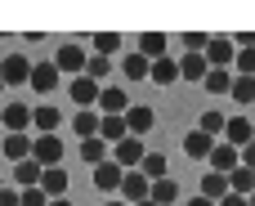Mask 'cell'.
Returning a JSON list of instances; mask_svg holds the SVG:
<instances>
[{
    "label": "cell",
    "mask_w": 255,
    "mask_h": 206,
    "mask_svg": "<svg viewBox=\"0 0 255 206\" xmlns=\"http://www.w3.org/2000/svg\"><path fill=\"white\" fill-rule=\"evenodd\" d=\"M54 67L63 72V76H85V67H90V54L76 45V40H67V45H58V54H54Z\"/></svg>",
    "instance_id": "6da1fadb"
},
{
    "label": "cell",
    "mask_w": 255,
    "mask_h": 206,
    "mask_svg": "<svg viewBox=\"0 0 255 206\" xmlns=\"http://www.w3.org/2000/svg\"><path fill=\"white\" fill-rule=\"evenodd\" d=\"M31 58L27 54H4L0 58V76H4V85H31Z\"/></svg>",
    "instance_id": "7a4b0ae2"
},
{
    "label": "cell",
    "mask_w": 255,
    "mask_h": 206,
    "mask_svg": "<svg viewBox=\"0 0 255 206\" xmlns=\"http://www.w3.org/2000/svg\"><path fill=\"white\" fill-rule=\"evenodd\" d=\"M148 198H152V180H148L143 171H126V184H121V202L139 206V202H148Z\"/></svg>",
    "instance_id": "3957f363"
},
{
    "label": "cell",
    "mask_w": 255,
    "mask_h": 206,
    "mask_svg": "<svg viewBox=\"0 0 255 206\" xmlns=\"http://www.w3.org/2000/svg\"><path fill=\"white\" fill-rule=\"evenodd\" d=\"M206 63H211V67H233V63H238V45H233V36H211V45H206Z\"/></svg>",
    "instance_id": "277c9868"
},
{
    "label": "cell",
    "mask_w": 255,
    "mask_h": 206,
    "mask_svg": "<svg viewBox=\"0 0 255 206\" xmlns=\"http://www.w3.org/2000/svg\"><path fill=\"white\" fill-rule=\"evenodd\" d=\"M58 81H63V72L54 67V58H40V63L31 67V90H36V94H54Z\"/></svg>",
    "instance_id": "5b68a950"
},
{
    "label": "cell",
    "mask_w": 255,
    "mask_h": 206,
    "mask_svg": "<svg viewBox=\"0 0 255 206\" xmlns=\"http://www.w3.org/2000/svg\"><path fill=\"white\" fill-rule=\"evenodd\" d=\"M31 117H36V112H31L27 103H4V108H0V126H4L9 135H27Z\"/></svg>",
    "instance_id": "8992f818"
},
{
    "label": "cell",
    "mask_w": 255,
    "mask_h": 206,
    "mask_svg": "<svg viewBox=\"0 0 255 206\" xmlns=\"http://www.w3.org/2000/svg\"><path fill=\"white\" fill-rule=\"evenodd\" d=\"M121 184H126V166H121V162L94 166V189H99V193H121Z\"/></svg>",
    "instance_id": "52a82bcc"
},
{
    "label": "cell",
    "mask_w": 255,
    "mask_h": 206,
    "mask_svg": "<svg viewBox=\"0 0 255 206\" xmlns=\"http://www.w3.org/2000/svg\"><path fill=\"white\" fill-rule=\"evenodd\" d=\"M31 157H36L45 171H49V166H58V162H63V139H58V135H36Z\"/></svg>",
    "instance_id": "ba28073f"
},
{
    "label": "cell",
    "mask_w": 255,
    "mask_h": 206,
    "mask_svg": "<svg viewBox=\"0 0 255 206\" xmlns=\"http://www.w3.org/2000/svg\"><path fill=\"white\" fill-rule=\"evenodd\" d=\"M143 157H148V153H143V139H134V135H130V139H121V144L112 148V162H121L126 171H139V166H143Z\"/></svg>",
    "instance_id": "9c48e42d"
},
{
    "label": "cell",
    "mask_w": 255,
    "mask_h": 206,
    "mask_svg": "<svg viewBox=\"0 0 255 206\" xmlns=\"http://www.w3.org/2000/svg\"><path fill=\"white\" fill-rule=\"evenodd\" d=\"M99 108H103V117H126L134 103H130V94H126V90H117V85H103V94H99Z\"/></svg>",
    "instance_id": "30bf717a"
},
{
    "label": "cell",
    "mask_w": 255,
    "mask_h": 206,
    "mask_svg": "<svg viewBox=\"0 0 255 206\" xmlns=\"http://www.w3.org/2000/svg\"><path fill=\"white\" fill-rule=\"evenodd\" d=\"M179 76H184V81H193V85H202V81L211 76L206 54H179Z\"/></svg>",
    "instance_id": "8fae6325"
},
{
    "label": "cell",
    "mask_w": 255,
    "mask_h": 206,
    "mask_svg": "<svg viewBox=\"0 0 255 206\" xmlns=\"http://www.w3.org/2000/svg\"><path fill=\"white\" fill-rule=\"evenodd\" d=\"M238 166H242V148H233V144H215V153H211V171L233 175Z\"/></svg>",
    "instance_id": "7c38bea8"
},
{
    "label": "cell",
    "mask_w": 255,
    "mask_h": 206,
    "mask_svg": "<svg viewBox=\"0 0 255 206\" xmlns=\"http://www.w3.org/2000/svg\"><path fill=\"white\" fill-rule=\"evenodd\" d=\"M99 94H103L99 81H90V76H76V81H72V103H76L81 112H85L90 103H99Z\"/></svg>",
    "instance_id": "4fadbf2b"
},
{
    "label": "cell",
    "mask_w": 255,
    "mask_h": 206,
    "mask_svg": "<svg viewBox=\"0 0 255 206\" xmlns=\"http://www.w3.org/2000/svg\"><path fill=\"white\" fill-rule=\"evenodd\" d=\"M184 153H188V157H202V162H211V153H215V139H211L206 130H188V135H184Z\"/></svg>",
    "instance_id": "5bb4252c"
},
{
    "label": "cell",
    "mask_w": 255,
    "mask_h": 206,
    "mask_svg": "<svg viewBox=\"0 0 255 206\" xmlns=\"http://www.w3.org/2000/svg\"><path fill=\"white\" fill-rule=\"evenodd\" d=\"M229 193H233L229 175H220V171H206V175H202V198H211V202H224Z\"/></svg>",
    "instance_id": "9a60e30c"
},
{
    "label": "cell",
    "mask_w": 255,
    "mask_h": 206,
    "mask_svg": "<svg viewBox=\"0 0 255 206\" xmlns=\"http://www.w3.org/2000/svg\"><path fill=\"white\" fill-rule=\"evenodd\" d=\"M148 81H152V85H175V81H184V76H179V58H170V54H166V58H157Z\"/></svg>",
    "instance_id": "2e32d148"
},
{
    "label": "cell",
    "mask_w": 255,
    "mask_h": 206,
    "mask_svg": "<svg viewBox=\"0 0 255 206\" xmlns=\"http://www.w3.org/2000/svg\"><path fill=\"white\" fill-rule=\"evenodd\" d=\"M152 121H157V117H152V108H143V103H134V108L126 112V126H130L134 139H143V135L152 130Z\"/></svg>",
    "instance_id": "e0dca14e"
},
{
    "label": "cell",
    "mask_w": 255,
    "mask_h": 206,
    "mask_svg": "<svg viewBox=\"0 0 255 206\" xmlns=\"http://www.w3.org/2000/svg\"><path fill=\"white\" fill-rule=\"evenodd\" d=\"M72 130H76V139H81V144H85V139H99L103 117H94V112L85 108V112H76V117H72Z\"/></svg>",
    "instance_id": "ac0fdd59"
},
{
    "label": "cell",
    "mask_w": 255,
    "mask_h": 206,
    "mask_svg": "<svg viewBox=\"0 0 255 206\" xmlns=\"http://www.w3.org/2000/svg\"><path fill=\"white\" fill-rule=\"evenodd\" d=\"M0 148H4V157L18 166V162H27V157H31L36 139H27V135H4V144H0Z\"/></svg>",
    "instance_id": "d6986e66"
},
{
    "label": "cell",
    "mask_w": 255,
    "mask_h": 206,
    "mask_svg": "<svg viewBox=\"0 0 255 206\" xmlns=\"http://www.w3.org/2000/svg\"><path fill=\"white\" fill-rule=\"evenodd\" d=\"M40 175H45V166H40L36 157H27V162H18V166H13V184H18V189H36V184H40Z\"/></svg>",
    "instance_id": "ffe728a7"
},
{
    "label": "cell",
    "mask_w": 255,
    "mask_h": 206,
    "mask_svg": "<svg viewBox=\"0 0 255 206\" xmlns=\"http://www.w3.org/2000/svg\"><path fill=\"white\" fill-rule=\"evenodd\" d=\"M40 189H45L49 198H67V189H72V180H67V171H63V166H49V171L40 175Z\"/></svg>",
    "instance_id": "44dd1931"
},
{
    "label": "cell",
    "mask_w": 255,
    "mask_h": 206,
    "mask_svg": "<svg viewBox=\"0 0 255 206\" xmlns=\"http://www.w3.org/2000/svg\"><path fill=\"white\" fill-rule=\"evenodd\" d=\"M166 45H170V40H166L161 31H143V36H139V54H143L148 63H157V58H166Z\"/></svg>",
    "instance_id": "7402d4cb"
},
{
    "label": "cell",
    "mask_w": 255,
    "mask_h": 206,
    "mask_svg": "<svg viewBox=\"0 0 255 206\" xmlns=\"http://www.w3.org/2000/svg\"><path fill=\"white\" fill-rule=\"evenodd\" d=\"M233 67H211V76L202 81V90H211V94H233Z\"/></svg>",
    "instance_id": "603a6c76"
},
{
    "label": "cell",
    "mask_w": 255,
    "mask_h": 206,
    "mask_svg": "<svg viewBox=\"0 0 255 206\" xmlns=\"http://www.w3.org/2000/svg\"><path fill=\"white\" fill-rule=\"evenodd\" d=\"M31 126H36L40 135H54V130L63 126V112H58V108H49V103H40V108H36V117H31Z\"/></svg>",
    "instance_id": "cb8c5ba5"
},
{
    "label": "cell",
    "mask_w": 255,
    "mask_h": 206,
    "mask_svg": "<svg viewBox=\"0 0 255 206\" xmlns=\"http://www.w3.org/2000/svg\"><path fill=\"white\" fill-rule=\"evenodd\" d=\"M224 144H233V148L255 144V139H251V121H247V117H233V121H229V130H224Z\"/></svg>",
    "instance_id": "d4e9b609"
},
{
    "label": "cell",
    "mask_w": 255,
    "mask_h": 206,
    "mask_svg": "<svg viewBox=\"0 0 255 206\" xmlns=\"http://www.w3.org/2000/svg\"><path fill=\"white\" fill-rule=\"evenodd\" d=\"M99 139H108L112 148H117L121 139H130V126H126V117H103V130H99Z\"/></svg>",
    "instance_id": "484cf974"
},
{
    "label": "cell",
    "mask_w": 255,
    "mask_h": 206,
    "mask_svg": "<svg viewBox=\"0 0 255 206\" xmlns=\"http://www.w3.org/2000/svg\"><path fill=\"white\" fill-rule=\"evenodd\" d=\"M121 72H126V81H143V76H152V63H148L143 54H126Z\"/></svg>",
    "instance_id": "4316f807"
},
{
    "label": "cell",
    "mask_w": 255,
    "mask_h": 206,
    "mask_svg": "<svg viewBox=\"0 0 255 206\" xmlns=\"http://www.w3.org/2000/svg\"><path fill=\"white\" fill-rule=\"evenodd\" d=\"M139 171H143V175H148V180H152V184H157V180H170V162H166V157H161V153H148V157H143V166H139Z\"/></svg>",
    "instance_id": "83f0119b"
},
{
    "label": "cell",
    "mask_w": 255,
    "mask_h": 206,
    "mask_svg": "<svg viewBox=\"0 0 255 206\" xmlns=\"http://www.w3.org/2000/svg\"><path fill=\"white\" fill-rule=\"evenodd\" d=\"M229 184H233L238 198H251V193H255V171H251V166H238V171L229 175Z\"/></svg>",
    "instance_id": "f1b7e54d"
},
{
    "label": "cell",
    "mask_w": 255,
    "mask_h": 206,
    "mask_svg": "<svg viewBox=\"0 0 255 206\" xmlns=\"http://www.w3.org/2000/svg\"><path fill=\"white\" fill-rule=\"evenodd\" d=\"M152 202L157 206H175L179 202V184H175V180H157V184H152Z\"/></svg>",
    "instance_id": "f546056e"
},
{
    "label": "cell",
    "mask_w": 255,
    "mask_h": 206,
    "mask_svg": "<svg viewBox=\"0 0 255 206\" xmlns=\"http://www.w3.org/2000/svg\"><path fill=\"white\" fill-rule=\"evenodd\" d=\"M197 130H206V135L215 139V135H224V130H229V121H224V112H220V108H211V112H202Z\"/></svg>",
    "instance_id": "4dcf8cb0"
},
{
    "label": "cell",
    "mask_w": 255,
    "mask_h": 206,
    "mask_svg": "<svg viewBox=\"0 0 255 206\" xmlns=\"http://www.w3.org/2000/svg\"><path fill=\"white\" fill-rule=\"evenodd\" d=\"M81 157L94 162V166H103V162H108V139H85V144H81Z\"/></svg>",
    "instance_id": "1f68e13d"
},
{
    "label": "cell",
    "mask_w": 255,
    "mask_h": 206,
    "mask_svg": "<svg viewBox=\"0 0 255 206\" xmlns=\"http://www.w3.org/2000/svg\"><path fill=\"white\" fill-rule=\"evenodd\" d=\"M233 99L247 108V103H255V76H233Z\"/></svg>",
    "instance_id": "d6a6232c"
},
{
    "label": "cell",
    "mask_w": 255,
    "mask_h": 206,
    "mask_svg": "<svg viewBox=\"0 0 255 206\" xmlns=\"http://www.w3.org/2000/svg\"><path fill=\"white\" fill-rule=\"evenodd\" d=\"M85 76H90V81H99V85H103V81H108V76H112V63H108V58H103V54H90V67H85Z\"/></svg>",
    "instance_id": "836d02e7"
},
{
    "label": "cell",
    "mask_w": 255,
    "mask_h": 206,
    "mask_svg": "<svg viewBox=\"0 0 255 206\" xmlns=\"http://www.w3.org/2000/svg\"><path fill=\"white\" fill-rule=\"evenodd\" d=\"M94 49L108 58V54H117V49H121V36H117V31H99V36H94Z\"/></svg>",
    "instance_id": "e575fe53"
},
{
    "label": "cell",
    "mask_w": 255,
    "mask_h": 206,
    "mask_svg": "<svg viewBox=\"0 0 255 206\" xmlns=\"http://www.w3.org/2000/svg\"><path fill=\"white\" fill-rule=\"evenodd\" d=\"M233 72H238V76H255V49H238Z\"/></svg>",
    "instance_id": "d590c367"
},
{
    "label": "cell",
    "mask_w": 255,
    "mask_h": 206,
    "mask_svg": "<svg viewBox=\"0 0 255 206\" xmlns=\"http://www.w3.org/2000/svg\"><path fill=\"white\" fill-rule=\"evenodd\" d=\"M49 202H54V198H49L40 184H36V189H22V206H49Z\"/></svg>",
    "instance_id": "8d00e7d4"
},
{
    "label": "cell",
    "mask_w": 255,
    "mask_h": 206,
    "mask_svg": "<svg viewBox=\"0 0 255 206\" xmlns=\"http://www.w3.org/2000/svg\"><path fill=\"white\" fill-rule=\"evenodd\" d=\"M206 45H211V36H202V31H188L184 36V49L188 54H206Z\"/></svg>",
    "instance_id": "74e56055"
},
{
    "label": "cell",
    "mask_w": 255,
    "mask_h": 206,
    "mask_svg": "<svg viewBox=\"0 0 255 206\" xmlns=\"http://www.w3.org/2000/svg\"><path fill=\"white\" fill-rule=\"evenodd\" d=\"M0 206H22V189H0Z\"/></svg>",
    "instance_id": "f35d334b"
},
{
    "label": "cell",
    "mask_w": 255,
    "mask_h": 206,
    "mask_svg": "<svg viewBox=\"0 0 255 206\" xmlns=\"http://www.w3.org/2000/svg\"><path fill=\"white\" fill-rule=\"evenodd\" d=\"M242 166H251V171H255V144H247V148H242Z\"/></svg>",
    "instance_id": "ab89813d"
},
{
    "label": "cell",
    "mask_w": 255,
    "mask_h": 206,
    "mask_svg": "<svg viewBox=\"0 0 255 206\" xmlns=\"http://www.w3.org/2000/svg\"><path fill=\"white\" fill-rule=\"evenodd\" d=\"M220 206H251V202H247V198H238V193H229V198H224Z\"/></svg>",
    "instance_id": "60d3db41"
},
{
    "label": "cell",
    "mask_w": 255,
    "mask_h": 206,
    "mask_svg": "<svg viewBox=\"0 0 255 206\" xmlns=\"http://www.w3.org/2000/svg\"><path fill=\"white\" fill-rule=\"evenodd\" d=\"M188 206H215V202H211V198H193Z\"/></svg>",
    "instance_id": "b9f144b4"
},
{
    "label": "cell",
    "mask_w": 255,
    "mask_h": 206,
    "mask_svg": "<svg viewBox=\"0 0 255 206\" xmlns=\"http://www.w3.org/2000/svg\"><path fill=\"white\" fill-rule=\"evenodd\" d=\"M49 206H72V198H54V202H49Z\"/></svg>",
    "instance_id": "7bdbcfd3"
},
{
    "label": "cell",
    "mask_w": 255,
    "mask_h": 206,
    "mask_svg": "<svg viewBox=\"0 0 255 206\" xmlns=\"http://www.w3.org/2000/svg\"><path fill=\"white\" fill-rule=\"evenodd\" d=\"M103 206H130V202H121V198H112V202H103Z\"/></svg>",
    "instance_id": "ee69618b"
},
{
    "label": "cell",
    "mask_w": 255,
    "mask_h": 206,
    "mask_svg": "<svg viewBox=\"0 0 255 206\" xmlns=\"http://www.w3.org/2000/svg\"><path fill=\"white\" fill-rule=\"evenodd\" d=\"M139 206H157V202H152V198H148V202H139Z\"/></svg>",
    "instance_id": "f6af8a7d"
},
{
    "label": "cell",
    "mask_w": 255,
    "mask_h": 206,
    "mask_svg": "<svg viewBox=\"0 0 255 206\" xmlns=\"http://www.w3.org/2000/svg\"><path fill=\"white\" fill-rule=\"evenodd\" d=\"M247 202H251V206H255V193H251V198H247Z\"/></svg>",
    "instance_id": "bcb514c9"
},
{
    "label": "cell",
    "mask_w": 255,
    "mask_h": 206,
    "mask_svg": "<svg viewBox=\"0 0 255 206\" xmlns=\"http://www.w3.org/2000/svg\"><path fill=\"white\" fill-rule=\"evenodd\" d=\"M0 90H4V76H0Z\"/></svg>",
    "instance_id": "7dc6e473"
},
{
    "label": "cell",
    "mask_w": 255,
    "mask_h": 206,
    "mask_svg": "<svg viewBox=\"0 0 255 206\" xmlns=\"http://www.w3.org/2000/svg\"><path fill=\"white\" fill-rule=\"evenodd\" d=\"M0 189H4V184H0Z\"/></svg>",
    "instance_id": "c3c4849f"
}]
</instances>
